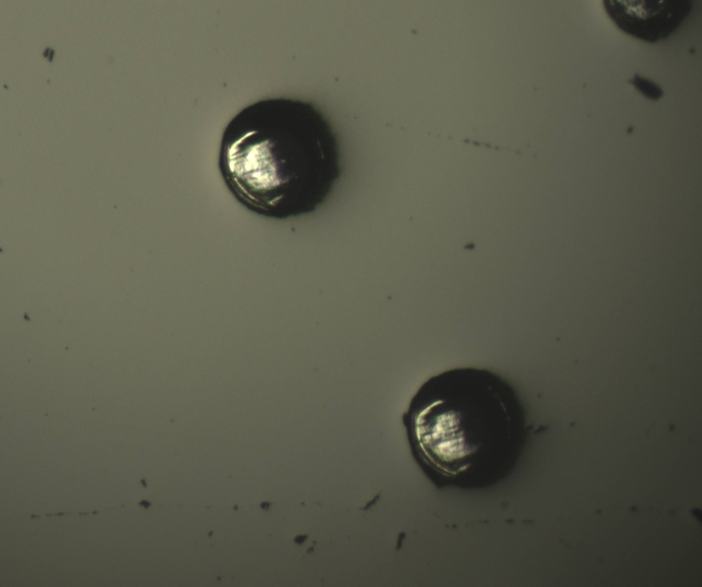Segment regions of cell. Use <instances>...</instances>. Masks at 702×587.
<instances>
[{"label": "cell", "instance_id": "1", "mask_svg": "<svg viewBox=\"0 0 702 587\" xmlns=\"http://www.w3.org/2000/svg\"><path fill=\"white\" fill-rule=\"evenodd\" d=\"M218 167L239 204L278 219L317 210L341 171L337 136L324 115L310 103L282 97L254 102L230 119Z\"/></svg>", "mask_w": 702, "mask_h": 587}, {"label": "cell", "instance_id": "2", "mask_svg": "<svg viewBox=\"0 0 702 587\" xmlns=\"http://www.w3.org/2000/svg\"><path fill=\"white\" fill-rule=\"evenodd\" d=\"M413 440L441 478L492 477L514 463L526 415L513 387L485 369L459 368L430 378L410 411Z\"/></svg>", "mask_w": 702, "mask_h": 587}, {"label": "cell", "instance_id": "3", "mask_svg": "<svg viewBox=\"0 0 702 587\" xmlns=\"http://www.w3.org/2000/svg\"><path fill=\"white\" fill-rule=\"evenodd\" d=\"M605 11L625 33L648 43H655L673 33L690 14L691 1H603Z\"/></svg>", "mask_w": 702, "mask_h": 587}, {"label": "cell", "instance_id": "4", "mask_svg": "<svg viewBox=\"0 0 702 587\" xmlns=\"http://www.w3.org/2000/svg\"><path fill=\"white\" fill-rule=\"evenodd\" d=\"M631 83L644 96L651 99L657 100L663 95L662 90L658 86L639 75H635Z\"/></svg>", "mask_w": 702, "mask_h": 587}]
</instances>
